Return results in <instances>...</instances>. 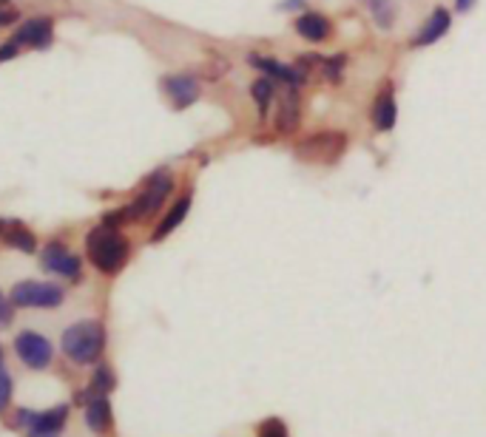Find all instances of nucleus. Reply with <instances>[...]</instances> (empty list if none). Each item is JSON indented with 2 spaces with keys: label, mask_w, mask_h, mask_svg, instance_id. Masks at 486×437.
<instances>
[{
  "label": "nucleus",
  "mask_w": 486,
  "mask_h": 437,
  "mask_svg": "<svg viewBox=\"0 0 486 437\" xmlns=\"http://www.w3.org/2000/svg\"><path fill=\"white\" fill-rule=\"evenodd\" d=\"M174 187H177V182H174V177H171L168 168L148 173L146 182H142V187H139V194L128 202V205L103 213V225L123 227L128 222H146V218H151L163 211L168 196L174 194Z\"/></svg>",
  "instance_id": "1"
},
{
  "label": "nucleus",
  "mask_w": 486,
  "mask_h": 437,
  "mask_svg": "<svg viewBox=\"0 0 486 437\" xmlns=\"http://www.w3.org/2000/svg\"><path fill=\"white\" fill-rule=\"evenodd\" d=\"M85 253H89L94 270H100L103 275H117L128 265V258H131V242L125 239L120 227L100 222L85 236Z\"/></svg>",
  "instance_id": "2"
},
{
  "label": "nucleus",
  "mask_w": 486,
  "mask_h": 437,
  "mask_svg": "<svg viewBox=\"0 0 486 437\" xmlns=\"http://www.w3.org/2000/svg\"><path fill=\"white\" fill-rule=\"evenodd\" d=\"M63 353L68 361L80 363V367H89V363H97L100 355H103L106 349V327L103 322H77L71 324L66 332H63Z\"/></svg>",
  "instance_id": "3"
},
{
  "label": "nucleus",
  "mask_w": 486,
  "mask_h": 437,
  "mask_svg": "<svg viewBox=\"0 0 486 437\" xmlns=\"http://www.w3.org/2000/svg\"><path fill=\"white\" fill-rule=\"evenodd\" d=\"M347 151V137L341 131H319L296 145V156L313 165H333Z\"/></svg>",
  "instance_id": "4"
},
{
  "label": "nucleus",
  "mask_w": 486,
  "mask_h": 437,
  "mask_svg": "<svg viewBox=\"0 0 486 437\" xmlns=\"http://www.w3.org/2000/svg\"><path fill=\"white\" fill-rule=\"evenodd\" d=\"M12 304L20 310H57L63 304V287L52 282H18L9 293Z\"/></svg>",
  "instance_id": "5"
},
{
  "label": "nucleus",
  "mask_w": 486,
  "mask_h": 437,
  "mask_svg": "<svg viewBox=\"0 0 486 437\" xmlns=\"http://www.w3.org/2000/svg\"><path fill=\"white\" fill-rule=\"evenodd\" d=\"M347 57L336 54V57H322V54H299L293 60V71L299 75V83H339L341 80V68H345Z\"/></svg>",
  "instance_id": "6"
},
{
  "label": "nucleus",
  "mask_w": 486,
  "mask_h": 437,
  "mask_svg": "<svg viewBox=\"0 0 486 437\" xmlns=\"http://www.w3.org/2000/svg\"><path fill=\"white\" fill-rule=\"evenodd\" d=\"M12 40L18 43L23 52H46L54 46V18L49 14H35L14 26Z\"/></svg>",
  "instance_id": "7"
},
{
  "label": "nucleus",
  "mask_w": 486,
  "mask_h": 437,
  "mask_svg": "<svg viewBox=\"0 0 486 437\" xmlns=\"http://www.w3.org/2000/svg\"><path fill=\"white\" fill-rule=\"evenodd\" d=\"M40 265L43 270H49L54 275H60L66 282H80L83 275V261L77 253H71L63 242H49L46 247L40 250Z\"/></svg>",
  "instance_id": "8"
},
{
  "label": "nucleus",
  "mask_w": 486,
  "mask_h": 437,
  "mask_svg": "<svg viewBox=\"0 0 486 437\" xmlns=\"http://www.w3.org/2000/svg\"><path fill=\"white\" fill-rule=\"evenodd\" d=\"M160 89L168 97V103L174 111L191 108L199 97H203V83L196 75H165L160 80Z\"/></svg>",
  "instance_id": "9"
},
{
  "label": "nucleus",
  "mask_w": 486,
  "mask_h": 437,
  "mask_svg": "<svg viewBox=\"0 0 486 437\" xmlns=\"http://www.w3.org/2000/svg\"><path fill=\"white\" fill-rule=\"evenodd\" d=\"M14 353H18V358L28 369H46L54 358V346L49 338H43L37 332H20L14 338Z\"/></svg>",
  "instance_id": "10"
},
{
  "label": "nucleus",
  "mask_w": 486,
  "mask_h": 437,
  "mask_svg": "<svg viewBox=\"0 0 486 437\" xmlns=\"http://www.w3.org/2000/svg\"><path fill=\"white\" fill-rule=\"evenodd\" d=\"M0 244L12 247V250H20V253H37V236L35 230L28 227L20 218H9V216H0Z\"/></svg>",
  "instance_id": "11"
},
{
  "label": "nucleus",
  "mask_w": 486,
  "mask_h": 437,
  "mask_svg": "<svg viewBox=\"0 0 486 437\" xmlns=\"http://www.w3.org/2000/svg\"><path fill=\"white\" fill-rule=\"evenodd\" d=\"M299 123H302V97H299L296 85H288L279 97V111H276V134L291 137L296 134Z\"/></svg>",
  "instance_id": "12"
},
{
  "label": "nucleus",
  "mask_w": 486,
  "mask_h": 437,
  "mask_svg": "<svg viewBox=\"0 0 486 437\" xmlns=\"http://www.w3.org/2000/svg\"><path fill=\"white\" fill-rule=\"evenodd\" d=\"M191 205H194V196H191V191H185V194H179V199L171 205V211L160 218V225L154 227V233H151V242L156 244V242H165L171 233H174L182 222H185V216L191 213Z\"/></svg>",
  "instance_id": "13"
},
{
  "label": "nucleus",
  "mask_w": 486,
  "mask_h": 437,
  "mask_svg": "<svg viewBox=\"0 0 486 437\" xmlns=\"http://www.w3.org/2000/svg\"><path fill=\"white\" fill-rule=\"evenodd\" d=\"M80 401H89L85 406V426L97 434H106L111 429V403L106 395H89V392H80Z\"/></svg>",
  "instance_id": "14"
},
{
  "label": "nucleus",
  "mask_w": 486,
  "mask_h": 437,
  "mask_svg": "<svg viewBox=\"0 0 486 437\" xmlns=\"http://www.w3.org/2000/svg\"><path fill=\"white\" fill-rule=\"evenodd\" d=\"M370 116H373V125L381 131V134H387V131H393L395 116H398V106H395L393 85H384V89L376 94V99H373V111H370Z\"/></svg>",
  "instance_id": "15"
},
{
  "label": "nucleus",
  "mask_w": 486,
  "mask_h": 437,
  "mask_svg": "<svg viewBox=\"0 0 486 437\" xmlns=\"http://www.w3.org/2000/svg\"><path fill=\"white\" fill-rule=\"evenodd\" d=\"M450 23H452V14L447 12V9H435L433 14H430V20L424 23V28L416 35V40H412V46H433V43H438L441 37H444L447 32H450Z\"/></svg>",
  "instance_id": "16"
},
{
  "label": "nucleus",
  "mask_w": 486,
  "mask_h": 437,
  "mask_svg": "<svg viewBox=\"0 0 486 437\" xmlns=\"http://www.w3.org/2000/svg\"><path fill=\"white\" fill-rule=\"evenodd\" d=\"M296 32L302 35L305 40H310V43H322V40H327L331 37V20L324 18V14H319V12H302L296 18Z\"/></svg>",
  "instance_id": "17"
},
{
  "label": "nucleus",
  "mask_w": 486,
  "mask_h": 437,
  "mask_svg": "<svg viewBox=\"0 0 486 437\" xmlns=\"http://www.w3.org/2000/svg\"><path fill=\"white\" fill-rule=\"evenodd\" d=\"M248 63H251L253 68L265 71V75H267L270 80H282L284 85H302V83H299V75L293 71V66H282V63H276V60H274V57L248 54Z\"/></svg>",
  "instance_id": "18"
},
{
  "label": "nucleus",
  "mask_w": 486,
  "mask_h": 437,
  "mask_svg": "<svg viewBox=\"0 0 486 437\" xmlns=\"http://www.w3.org/2000/svg\"><path fill=\"white\" fill-rule=\"evenodd\" d=\"M66 417H68V406H54V409L37 412L28 432H54L57 434L66 426Z\"/></svg>",
  "instance_id": "19"
},
{
  "label": "nucleus",
  "mask_w": 486,
  "mask_h": 437,
  "mask_svg": "<svg viewBox=\"0 0 486 437\" xmlns=\"http://www.w3.org/2000/svg\"><path fill=\"white\" fill-rule=\"evenodd\" d=\"M251 97L256 108H259V120H267V108H270V99H274V80L267 75H262L259 80H253L251 85Z\"/></svg>",
  "instance_id": "20"
},
{
  "label": "nucleus",
  "mask_w": 486,
  "mask_h": 437,
  "mask_svg": "<svg viewBox=\"0 0 486 437\" xmlns=\"http://www.w3.org/2000/svg\"><path fill=\"white\" fill-rule=\"evenodd\" d=\"M114 386H117V377H114V369H111V367H97L89 395H111V389H114Z\"/></svg>",
  "instance_id": "21"
},
{
  "label": "nucleus",
  "mask_w": 486,
  "mask_h": 437,
  "mask_svg": "<svg viewBox=\"0 0 486 437\" xmlns=\"http://www.w3.org/2000/svg\"><path fill=\"white\" fill-rule=\"evenodd\" d=\"M370 12H373V20L381 28H390L395 20V4L393 0H370Z\"/></svg>",
  "instance_id": "22"
},
{
  "label": "nucleus",
  "mask_w": 486,
  "mask_h": 437,
  "mask_svg": "<svg viewBox=\"0 0 486 437\" xmlns=\"http://www.w3.org/2000/svg\"><path fill=\"white\" fill-rule=\"evenodd\" d=\"M259 437H291V434H288V426H284L279 417H270L262 424Z\"/></svg>",
  "instance_id": "23"
},
{
  "label": "nucleus",
  "mask_w": 486,
  "mask_h": 437,
  "mask_svg": "<svg viewBox=\"0 0 486 437\" xmlns=\"http://www.w3.org/2000/svg\"><path fill=\"white\" fill-rule=\"evenodd\" d=\"M9 401H12V377L4 367H0V412L6 409Z\"/></svg>",
  "instance_id": "24"
},
{
  "label": "nucleus",
  "mask_w": 486,
  "mask_h": 437,
  "mask_svg": "<svg viewBox=\"0 0 486 437\" xmlns=\"http://www.w3.org/2000/svg\"><path fill=\"white\" fill-rule=\"evenodd\" d=\"M20 46H18V43H14L12 37L6 40V43H0V63H9V60H18V57H20Z\"/></svg>",
  "instance_id": "25"
},
{
  "label": "nucleus",
  "mask_w": 486,
  "mask_h": 437,
  "mask_svg": "<svg viewBox=\"0 0 486 437\" xmlns=\"http://www.w3.org/2000/svg\"><path fill=\"white\" fill-rule=\"evenodd\" d=\"M12 318H14V304H12V298H6L4 293H0V330L9 327Z\"/></svg>",
  "instance_id": "26"
},
{
  "label": "nucleus",
  "mask_w": 486,
  "mask_h": 437,
  "mask_svg": "<svg viewBox=\"0 0 486 437\" xmlns=\"http://www.w3.org/2000/svg\"><path fill=\"white\" fill-rule=\"evenodd\" d=\"M225 71H227V60H222V57H213V60L208 63V68L203 71V77H213V80H217V77L225 75Z\"/></svg>",
  "instance_id": "27"
},
{
  "label": "nucleus",
  "mask_w": 486,
  "mask_h": 437,
  "mask_svg": "<svg viewBox=\"0 0 486 437\" xmlns=\"http://www.w3.org/2000/svg\"><path fill=\"white\" fill-rule=\"evenodd\" d=\"M20 23V12L12 6H0V28L6 26H18Z\"/></svg>",
  "instance_id": "28"
},
{
  "label": "nucleus",
  "mask_w": 486,
  "mask_h": 437,
  "mask_svg": "<svg viewBox=\"0 0 486 437\" xmlns=\"http://www.w3.org/2000/svg\"><path fill=\"white\" fill-rule=\"evenodd\" d=\"M282 9H291V12H305V0H284L282 4Z\"/></svg>",
  "instance_id": "29"
},
{
  "label": "nucleus",
  "mask_w": 486,
  "mask_h": 437,
  "mask_svg": "<svg viewBox=\"0 0 486 437\" xmlns=\"http://www.w3.org/2000/svg\"><path fill=\"white\" fill-rule=\"evenodd\" d=\"M473 6H475V0H455V9L458 12H469Z\"/></svg>",
  "instance_id": "30"
},
{
  "label": "nucleus",
  "mask_w": 486,
  "mask_h": 437,
  "mask_svg": "<svg viewBox=\"0 0 486 437\" xmlns=\"http://www.w3.org/2000/svg\"><path fill=\"white\" fill-rule=\"evenodd\" d=\"M28 437H57V434H54V432H32Z\"/></svg>",
  "instance_id": "31"
},
{
  "label": "nucleus",
  "mask_w": 486,
  "mask_h": 437,
  "mask_svg": "<svg viewBox=\"0 0 486 437\" xmlns=\"http://www.w3.org/2000/svg\"><path fill=\"white\" fill-rule=\"evenodd\" d=\"M0 367H4V346H0Z\"/></svg>",
  "instance_id": "32"
},
{
  "label": "nucleus",
  "mask_w": 486,
  "mask_h": 437,
  "mask_svg": "<svg viewBox=\"0 0 486 437\" xmlns=\"http://www.w3.org/2000/svg\"><path fill=\"white\" fill-rule=\"evenodd\" d=\"M12 4V0H0V6H9Z\"/></svg>",
  "instance_id": "33"
}]
</instances>
